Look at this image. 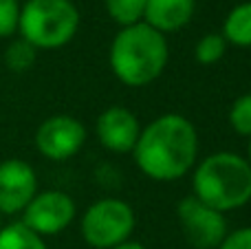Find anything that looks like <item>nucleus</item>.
Here are the masks:
<instances>
[{
    "label": "nucleus",
    "mask_w": 251,
    "mask_h": 249,
    "mask_svg": "<svg viewBox=\"0 0 251 249\" xmlns=\"http://www.w3.org/2000/svg\"><path fill=\"white\" fill-rule=\"evenodd\" d=\"M35 53H38V49L20 38L7 47V51H4V64L13 73H25V71H29L33 66Z\"/></svg>",
    "instance_id": "obj_15"
},
{
    "label": "nucleus",
    "mask_w": 251,
    "mask_h": 249,
    "mask_svg": "<svg viewBox=\"0 0 251 249\" xmlns=\"http://www.w3.org/2000/svg\"><path fill=\"white\" fill-rule=\"evenodd\" d=\"M176 216L183 236L194 249H216L225 241L227 221L223 212L205 205L194 194L181 199L176 207Z\"/></svg>",
    "instance_id": "obj_6"
},
{
    "label": "nucleus",
    "mask_w": 251,
    "mask_h": 249,
    "mask_svg": "<svg viewBox=\"0 0 251 249\" xmlns=\"http://www.w3.org/2000/svg\"><path fill=\"white\" fill-rule=\"evenodd\" d=\"M168 64V40L146 22L124 26L110 44V69L126 86H146Z\"/></svg>",
    "instance_id": "obj_2"
},
{
    "label": "nucleus",
    "mask_w": 251,
    "mask_h": 249,
    "mask_svg": "<svg viewBox=\"0 0 251 249\" xmlns=\"http://www.w3.org/2000/svg\"><path fill=\"white\" fill-rule=\"evenodd\" d=\"M0 229H2V225H0Z\"/></svg>",
    "instance_id": "obj_22"
},
{
    "label": "nucleus",
    "mask_w": 251,
    "mask_h": 249,
    "mask_svg": "<svg viewBox=\"0 0 251 249\" xmlns=\"http://www.w3.org/2000/svg\"><path fill=\"white\" fill-rule=\"evenodd\" d=\"M86 128L71 115H55L40 124L35 132V148L51 161H66L82 150Z\"/></svg>",
    "instance_id": "obj_8"
},
{
    "label": "nucleus",
    "mask_w": 251,
    "mask_h": 249,
    "mask_svg": "<svg viewBox=\"0 0 251 249\" xmlns=\"http://www.w3.org/2000/svg\"><path fill=\"white\" fill-rule=\"evenodd\" d=\"M35 194L38 176L29 163L20 159H7L0 163V214L25 212Z\"/></svg>",
    "instance_id": "obj_9"
},
{
    "label": "nucleus",
    "mask_w": 251,
    "mask_h": 249,
    "mask_svg": "<svg viewBox=\"0 0 251 249\" xmlns=\"http://www.w3.org/2000/svg\"><path fill=\"white\" fill-rule=\"evenodd\" d=\"M0 249H47V245L25 223H11L0 229Z\"/></svg>",
    "instance_id": "obj_13"
},
{
    "label": "nucleus",
    "mask_w": 251,
    "mask_h": 249,
    "mask_svg": "<svg viewBox=\"0 0 251 249\" xmlns=\"http://www.w3.org/2000/svg\"><path fill=\"white\" fill-rule=\"evenodd\" d=\"M218 249H251V227H243L227 234Z\"/></svg>",
    "instance_id": "obj_19"
},
{
    "label": "nucleus",
    "mask_w": 251,
    "mask_h": 249,
    "mask_svg": "<svg viewBox=\"0 0 251 249\" xmlns=\"http://www.w3.org/2000/svg\"><path fill=\"white\" fill-rule=\"evenodd\" d=\"M227 51V42L221 33H207L196 42L194 57L199 64H216Z\"/></svg>",
    "instance_id": "obj_16"
},
{
    "label": "nucleus",
    "mask_w": 251,
    "mask_h": 249,
    "mask_svg": "<svg viewBox=\"0 0 251 249\" xmlns=\"http://www.w3.org/2000/svg\"><path fill=\"white\" fill-rule=\"evenodd\" d=\"M247 161H249V166H251V137H249V146H247Z\"/></svg>",
    "instance_id": "obj_21"
},
{
    "label": "nucleus",
    "mask_w": 251,
    "mask_h": 249,
    "mask_svg": "<svg viewBox=\"0 0 251 249\" xmlns=\"http://www.w3.org/2000/svg\"><path fill=\"white\" fill-rule=\"evenodd\" d=\"M106 11L117 25L132 26L137 22H143L146 0H106Z\"/></svg>",
    "instance_id": "obj_14"
},
{
    "label": "nucleus",
    "mask_w": 251,
    "mask_h": 249,
    "mask_svg": "<svg viewBox=\"0 0 251 249\" xmlns=\"http://www.w3.org/2000/svg\"><path fill=\"white\" fill-rule=\"evenodd\" d=\"M229 124L238 135L251 137V93L240 95L238 100L231 104L229 110Z\"/></svg>",
    "instance_id": "obj_17"
},
{
    "label": "nucleus",
    "mask_w": 251,
    "mask_h": 249,
    "mask_svg": "<svg viewBox=\"0 0 251 249\" xmlns=\"http://www.w3.org/2000/svg\"><path fill=\"white\" fill-rule=\"evenodd\" d=\"M196 0H146L143 22L159 33H172L192 20Z\"/></svg>",
    "instance_id": "obj_11"
},
{
    "label": "nucleus",
    "mask_w": 251,
    "mask_h": 249,
    "mask_svg": "<svg viewBox=\"0 0 251 249\" xmlns=\"http://www.w3.org/2000/svg\"><path fill=\"white\" fill-rule=\"evenodd\" d=\"M75 219V203L60 190H47L31 199L25 207L22 223L38 236H55L64 232Z\"/></svg>",
    "instance_id": "obj_7"
},
{
    "label": "nucleus",
    "mask_w": 251,
    "mask_h": 249,
    "mask_svg": "<svg viewBox=\"0 0 251 249\" xmlns=\"http://www.w3.org/2000/svg\"><path fill=\"white\" fill-rule=\"evenodd\" d=\"M79 11L71 0H26L20 7L18 31L35 49H60L75 38Z\"/></svg>",
    "instance_id": "obj_4"
},
{
    "label": "nucleus",
    "mask_w": 251,
    "mask_h": 249,
    "mask_svg": "<svg viewBox=\"0 0 251 249\" xmlns=\"http://www.w3.org/2000/svg\"><path fill=\"white\" fill-rule=\"evenodd\" d=\"M113 249H146V247H143L139 241H130V238H128V241L119 243V245H117V247H113Z\"/></svg>",
    "instance_id": "obj_20"
},
{
    "label": "nucleus",
    "mask_w": 251,
    "mask_h": 249,
    "mask_svg": "<svg viewBox=\"0 0 251 249\" xmlns=\"http://www.w3.org/2000/svg\"><path fill=\"white\" fill-rule=\"evenodd\" d=\"M132 152L146 176L154 181H176L194 166L199 135L187 117L168 113L143 128Z\"/></svg>",
    "instance_id": "obj_1"
},
{
    "label": "nucleus",
    "mask_w": 251,
    "mask_h": 249,
    "mask_svg": "<svg viewBox=\"0 0 251 249\" xmlns=\"http://www.w3.org/2000/svg\"><path fill=\"white\" fill-rule=\"evenodd\" d=\"M20 4L18 0H0V38H9L18 31Z\"/></svg>",
    "instance_id": "obj_18"
},
{
    "label": "nucleus",
    "mask_w": 251,
    "mask_h": 249,
    "mask_svg": "<svg viewBox=\"0 0 251 249\" xmlns=\"http://www.w3.org/2000/svg\"><path fill=\"white\" fill-rule=\"evenodd\" d=\"M141 135L137 115L124 106H110L97 117V137L101 146L110 152H132Z\"/></svg>",
    "instance_id": "obj_10"
},
{
    "label": "nucleus",
    "mask_w": 251,
    "mask_h": 249,
    "mask_svg": "<svg viewBox=\"0 0 251 249\" xmlns=\"http://www.w3.org/2000/svg\"><path fill=\"white\" fill-rule=\"evenodd\" d=\"M134 212L122 199H101L82 216V236L95 249H113L128 241L134 229Z\"/></svg>",
    "instance_id": "obj_5"
},
{
    "label": "nucleus",
    "mask_w": 251,
    "mask_h": 249,
    "mask_svg": "<svg viewBox=\"0 0 251 249\" xmlns=\"http://www.w3.org/2000/svg\"><path fill=\"white\" fill-rule=\"evenodd\" d=\"M225 42L236 47H251V2H240L227 13L223 25Z\"/></svg>",
    "instance_id": "obj_12"
},
{
    "label": "nucleus",
    "mask_w": 251,
    "mask_h": 249,
    "mask_svg": "<svg viewBox=\"0 0 251 249\" xmlns=\"http://www.w3.org/2000/svg\"><path fill=\"white\" fill-rule=\"evenodd\" d=\"M192 190L199 201L218 212H229L251 201V166L236 152H214L196 168Z\"/></svg>",
    "instance_id": "obj_3"
}]
</instances>
